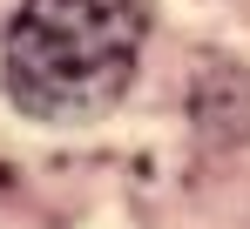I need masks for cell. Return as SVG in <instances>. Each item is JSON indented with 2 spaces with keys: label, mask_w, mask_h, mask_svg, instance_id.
<instances>
[{
  "label": "cell",
  "mask_w": 250,
  "mask_h": 229,
  "mask_svg": "<svg viewBox=\"0 0 250 229\" xmlns=\"http://www.w3.org/2000/svg\"><path fill=\"white\" fill-rule=\"evenodd\" d=\"M149 40V0H27L0 47V81L34 121L115 108Z\"/></svg>",
  "instance_id": "obj_1"
}]
</instances>
